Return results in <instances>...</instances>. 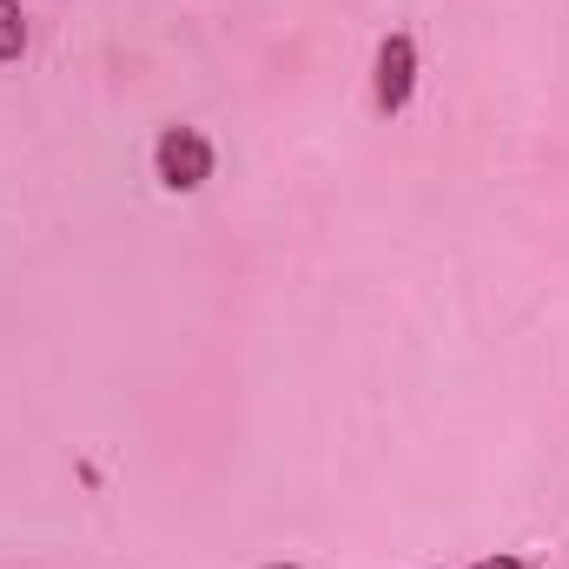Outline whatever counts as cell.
Wrapping results in <instances>:
<instances>
[{
    "label": "cell",
    "instance_id": "cell-1",
    "mask_svg": "<svg viewBox=\"0 0 569 569\" xmlns=\"http://www.w3.org/2000/svg\"><path fill=\"white\" fill-rule=\"evenodd\" d=\"M152 172H159L166 192H199L212 179V140L199 127H166L152 140Z\"/></svg>",
    "mask_w": 569,
    "mask_h": 569
},
{
    "label": "cell",
    "instance_id": "cell-2",
    "mask_svg": "<svg viewBox=\"0 0 569 569\" xmlns=\"http://www.w3.org/2000/svg\"><path fill=\"white\" fill-rule=\"evenodd\" d=\"M418 93V40L411 33H385L378 40V67H371V100L385 120H398Z\"/></svg>",
    "mask_w": 569,
    "mask_h": 569
},
{
    "label": "cell",
    "instance_id": "cell-3",
    "mask_svg": "<svg viewBox=\"0 0 569 569\" xmlns=\"http://www.w3.org/2000/svg\"><path fill=\"white\" fill-rule=\"evenodd\" d=\"M20 53H27V13H20V0H0V67Z\"/></svg>",
    "mask_w": 569,
    "mask_h": 569
},
{
    "label": "cell",
    "instance_id": "cell-4",
    "mask_svg": "<svg viewBox=\"0 0 569 569\" xmlns=\"http://www.w3.org/2000/svg\"><path fill=\"white\" fill-rule=\"evenodd\" d=\"M470 569H537L530 557H483V563H470Z\"/></svg>",
    "mask_w": 569,
    "mask_h": 569
}]
</instances>
